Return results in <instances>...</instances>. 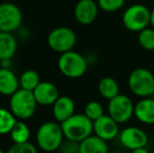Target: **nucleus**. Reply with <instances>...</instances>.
<instances>
[{"mask_svg": "<svg viewBox=\"0 0 154 153\" xmlns=\"http://www.w3.org/2000/svg\"><path fill=\"white\" fill-rule=\"evenodd\" d=\"M20 88L19 79L13 70L0 67V94L11 96Z\"/></svg>", "mask_w": 154, "mask_h": 153, "instance_id": "nucleus-16", "label": "nucleus"}, {"mask_svg": "<svg viewBox=\"0 0 154 153\" xmlns=\"http://www.w3.org/2000/svg\"><path fill=\"white\" fill-rule=\"evenodd\" d=\"M0 67L1 68H8V69H11V67H12V59L0 60Z\"/></svg>", "mask_w": 154, "mask_h": 153, "instance_id": "nucleus-28", "label": "nucleus"}, {"mask_svg": "<svg viewBox=\"0 0 154 153\" xmlns=\"http://www.w3.org/2000/svg\"><path fill=\"white\" fill-rule=\"evenodd\" d=\"M75 101L68 96H60L53 105L54 118L60 124L75 115Z\"/></svg>", "mask_w": 154, "mask_h": 153, "instance_id": "nucleus-14", "label": "nucleus"}, {"mask_svg": "<svg viewBox=\"0 0 154 153\" xmlns=\"http://www.w3.org/2000/svg\"><path fill=\"white\" fill-rule=\"evenodd\" d=\"M131 153H150L149 150L146 147H142V148H137V149L132 150Z\"/></svg>", "mask_w": 154, "mask_h": 153, "instance_id": "nucleus-29", "label": "nucleus"}, {"mask_svg": "<svg viewBox=\"0 0 154 153\" xmlns=\"http://www.w3.org/2000/svg\"><path fill=\"white\" fill-rule=\"evenodd\" d=\"M11 139L14 144H23L27 143L31 137V130L24 121L17 120L16 124L10 132Z\"/></svg>", "mask_w": 154, "mask_h": 153, "instance_id": "nucleus-20", "label": "nucleus"}, {"mask_svg": "<svg viewBox=\"0 0 154 153\" xmlns=\"http://www.w3.org/2000/svg\"><path fill=\"white\" fill-rule=\"evenodd\" d=\"M99 92L104 99L110 101L120 94V86L114 78L104 77L99 82Z\"/></svg>", "mask_w": 154, "mask_h": 153, "instance_id": "nucleus-19", "label": "nucleus"}, {"mask_svg": "<svg viewBox=\"0 0 154 153\" xmlns=\"http://www.w3.org/2000/svg\"><path fill=\"white\" fill-rule=\"evenodd\" d=\"M153 55H154V50H153Z\"/></svg>", "mask_w": 154, "mask_h": 153, "instance_id": "nucleus-33", "label": "nucleus"}, {"mask_svg": "<svg viewBox=\"0 0 154 153\" xmlns=\"http://www.w3.org/2000/svg\"><path fill=\"white\" fill-rule=\"evenodd\" d=\"M77 43V35L71 29L59 26L54 29L47 36V44L56 53L64 54L72 50Z\"/></svg>", "mask_w": 154, "mask_h": 153, "instance_id": "nucleus-7", "label": "nucleus"}, {"mask_svg": "<svg viewBox=\"0 0 154 153\" xmlns=\"http://www.w3.org/2000/svg\"><path fill=\"white\" fill-rule=\"evenodd\" d=\"M99 4L94 0H79L75 6V18L80 24L89 25L97 19Z\"/></svg>", "mask_w": 154, "mask_h": 153, "instance_id": "nucleus-12", "label": "nucleus"}, {"mask_svg": "<svg viewBox=\"0 0 154 153\" xmlns=\"http://www.w3.org/2000/svg\"><path fill=\"white\" fill-rule=\"evenodd\" d=\"M151 21V11L144 4L130 5L123 14V24L128 31L140 33L148 27Z\"/></svg>", "mask_w": 154, "mask_h": 153, "instance_id": "nucleus-6", "label": "nucleus"}, {"mask_svg": "<svg viewBox=\"0 0 154 153\" xmlns=\"http://www.w3.org/2000/svg\"><path fill=\"white\" fill-rule=\"evenodd\" d=\"M38 103L34 92L19 88L14 94L10 96V110L17 120L24 121L32 118L37 110Z\"/></svg>", "mask_w": 154, "mask_h": 153, "instance_id": "nucleus-3", "label": "nucleus"}, {"mask_svg": "<svg viewBox=\"0 0 154 153\" xmlns=\"http://www.w3.org/2000/svg\"><path fill=\"white\" fill-rule=\"evenodd\" d=\"M65 139L81 143L93 132V122L84 113H75L61 123Z\"/></svg>", "mask_w": 154, "mask_h": 153, "instance_id": "nucleus-2", "label": "nucleus"}, {"mask_svg": "<svg viewBox=\"0 0 154 153\" xmlns=\"http://www.w3.org/2000/svg\"><path fill=\"white\" fill-rule=\"evenodd\" d=\"M17 118L10 109L0 107V135L10 134Z\"/></svg>", "mask_w": 154, "mask_h": 153, "instance_id": "nucleus-22", "label": "nucleus"}, {"mask_svg": "<svg viewBox=\"0 0 154 153\" xmlns=\"http://www.w3.org/2000/svg\"><path fill=\"white\" fill-rule=\"evenodd\" d=\"M138 43L146 50H154V29L146 27L138 33Z\"/></svg>", "mask_w": 154, "mask_h": 153, "instance_id": "nucleus-23", "label": "nucleus"}, {"mask_svg": "<svg viewBox=\"0 0 154 153\" xmlns=\"http://www.w3.org/2000/svg\"><path fill=\"white\" fill-rule=\"evenodd\" d=\"M41 80L39 74L34 69H27L19 78V83L20 88L29 91H34V89L40 84Z\"/></svg>", "mask_w": 154, "mask_h": 153, "instance_id": "nucleus-21", "label": "nucleus"}, {"mask_svg": "<svg viewBox=\"0 0 154 153\" xmlns=\"http://www.w3.org/2000/svg\"><path fill=\"white\" fill-rule=\"evenodd\" d=\"M134 115L140 123L147 125L154 124V99L142 98L134 107Z\"/></svg>", "mask_w": 154, "mask_h": 153, "instance_id": "nucleus-15", "label": "nucleus"}, {"mask_svg": "<svg viewBox=\"0 0 154 153\" xmlns=\"http://www.w3.org/2000/svg\"><path fill=\"white\" fill-rule=\"evenodd\" d=\"M22 18V12L17 4L12 2L0 3V32H17L21 27Z\"/></svg>", "mask_w": 154, "mask_h": 153, "instance_id": "nucleus-8", "label": "nucleus"}, {"mask_svg": "<svg viewBox=\"0 0 154 153\" xmlns=\"http://www.w3.org/2000/svg\"><path fill=\"white\" fill-rule=\"evenodd\" d=\"M6 153H38V149L34 144L23 143V144H14Z\"/></svg>", "mask_w": 154, "mask_h": 153, "instance_id": "nucleus-26", "label": "nucleus"}, {"mask_svg": "<svg viewBox=\"0 0 154 153\" xmlns=\"http://www.w3.org/2000/svg\"><path fill=\"white\" fill-rule=\"evenodd\" d=\"M61 124L57 121H47L39 126L36 133L37 145L45 152H54L59 150L60 146L64 141Z\"/></svg>", "mask_w": 154, "mask_h": 153, "instance_id": "nucleus-1", "label": "nucleus"}, {"mask_svg": "<svg viewBox=\"0 0 154 153\" xmlns=\"http://www.w3.org/2000/svg\"><path fill=\"white\" fill-rule=\"evenodd\" d=\"M128 86L133 94L140 98H148L154 93V75L144 67L132 70L128 78Z\"/></svg>", "mask_w": 154, "mask_h": 153, "instance_id": "nucleus-5", "label": "nucleus"}, {"mask_svg": "<svg viewBox=\"0 0 154 153\" xmlns=\"http://www.w3.org/2000/svg\"><path fill=\"white\" fill-rule=\"evenodd\" d=\"M0 153H6V152H4V151H3V150H2V149H0Z\"/></svg>", "mask_w": 154, "mask_h": 153, "instance_id": "nucleus-32", "label": "nucleus"}, {"mask_svg": "<svg viewBox=\"0 0 154 153\" xmlns=\"http://www.w3.org/2000/svg\"><path fill=\"white\" fill-rule=\"evenodd\" d=\"M148 135L143 129L137 127H127L120 133V142L125 148L134 150L137 148L146 147L148 144Z\"/></svg>", "mask_w": 154, "mask_h": 153, "instance_id": "nucleus-10", "label": "nucleus"}, {"mask_svg": "<svg viewBox=\"0 0 154 153\" xmlns=\"http://www.w3.org/2000/svg\"><path fill=\"white\" fill-rule=\"evenodd\" d=\"M109 153H122V152H119V151H113V152H109Z\"/></svg>", "mask_w": 154, "mask_h": 153, "instance_id": "nucleus-31", "label": "nucleus"}, {"mask_svg": "<svg viewBox=\"0 0 154 153\" xmlns=\"http://www.w3.org/2000/svg\"><path fill=\"white\" fill-rule=\"evenodd\" d=\"M58 67L63 76L70 79H78L87 72L88 63L84 56L72 49L60 55Z\"/></svg>", "mask_w": 154, "mask_h": 153, "instance_id": "nucleus-4", "label": "nucleus"}, {"mask_svg": "<svg viewBox=\"0 0 154 153\" xmlns=\"http://www.w3.org/2000/svg\"><path fill=\"white\" fill-rule=\"evenodd\" d=\"M134 107L135 105L129 96L120 93L108 103V115L119 124H124L134 115Z\"/></svg>", "mask_w": 154, "mask_h": 153, "instance_id": "nucleus-9", "label": "nucleus"}, {"mask_svg": "<svg viewBox=\"0 0 154 153\" xmlns=\"http://www.w3.org/2000/svg\"><path fill=\"white\" fill-rule=\"evenodd\" d=\"M60 153H79L80 152V143L71 139H65L59 148Z\"/></svg>", "mask_w": 154, "mask_h": 153, "instance_id": "nucleus-27", "label": "nucleus"}, {"mask_svg": "<svg viewBox=\"0 0 154 153\" xmlns=\"http://www.w3.org/2000/svg\"><path fill=\"white\" fill-rule=\"evenodd\" d=\"M17 39L13 33L0 32V60L12 59L17 51Z\"/></svg>", "mask_w": 154, "mask_h": 153, "instance_id": "nucleus-18", "label": "nucleus"}, {"mask_svg": "<svg viewBox=\"0 0 154 153\" xmlns=\"http://www.w3.org/2000/svg\"><path fill=\"white\" fill-rule=\"evenodd\" d=\"M97 4L99 8L104 12L113 13L123 8L125 0H97Z\"/></svg>", "mask_w": 154, "mask_h": 153, "instance_id": "nucleus-25", "label": "nucleus"}, {"mask_svg": "<svg viewBox=\"0 0 154 153\" xmlns=\"http://www.w3.org/2000/svg\"><path fill=\"white\" fill-rule=\"evenodd\" d=\"M79 153H109L107 142L95 134H91L80 143Z\"/></svg>", "mask_w": 154, "mask_h": 153, "instance_id": "nucleus-17", "label": "nucleus"}, {"mask_svg": "<svg viewBox=\"0 0 154 153\" xmlns=\"http://www.w3.org/2000/svg\"><path fill=\"white\" fill-rule=\"evenodd\" d=\"M84 115L89 118L92 122H94L105 115L103 105L97 101H90L86 104L85 108H84Z\"/></svg>", "mask_w": 154, "mask_h": 153, "instance_id": "nucleus-24", "label": "nucleus"}, {"mask_svg": "<svg viewBox=\"0 0 154 153\" xmlns=\"http://www.w3.org/2000/svg\"><path fill=\"white\" fill-rule=\"evenodd\" d=\"M150 24L152 25V27L154 29V8L151 11V21H150Z\"/></svg>", "mask_w": 154, "mask_h": 153, "instance_id": "nucleus-30", "label": "nucleus"}, {"mask_svg": "<svg viewBox=\"0 0 154 153\" xmlns=\"http://www.w3.org/2000/svg\"><path fill=\"white\" fill-rule=\"evenodd\" d=\"M119 125L109 115H104L93 122V133L106 142L111 141L120 133Z\"/></svg>", "mask_w": 154, "mask_h": 153, "instance_id": "nucleus-11", "label": "nucleus"}, {"mask_svg": "<svg viewBox=\"0 0 154 153\" xmlns=\"http://www.w3.org/2000/svg\"><path fill=\"white\" fill-rule=\"evenodd\" d=\"M32 92L38 105L41 106H53L60 96L57 86L47 81H41Z\"/></svg>", "mask_w": 154, "mask_h": 153, "instance_id": "nucleus-13", "label": "nucleus"}]
</instances>
